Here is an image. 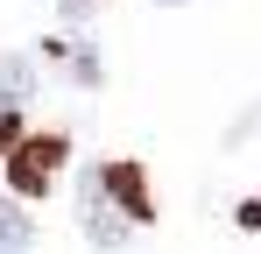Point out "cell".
<instances>
[{
    "label": "cell",
    "mask_w": 261,
    "mask_h": 254,
    "mask_svg": "<svg viewBox=\"0 0 261 254\" xmlns=\"http://www.w3.org/2000/svg\"><path fill=\"white\" fill-rule=\"evenodd\" d=\"M57 169H64V134H21L14 156H7V184H14L21 198H43Z\"/></svg>",
    "instance_id": "cell-1"
},
{
    "label": "cell",
    "mask_w": 261,
    "mask_h": 254,
    "mask_svg": "<svg viewBox=\"0 0 261 254\" xmlns=\"http://www.w3.org/2000/svg\"><path fill=\"white\" fill-rule=\"evenodd\" d=\"M78 219H85V240H92L99 254H120V247L134 240V219L92 184V169H85V184H78Z\"/></svg>",
    "instance_id": "cell-2"
},
{
    "label": "cell",
    "mask_w": 261,
    "mask_h": 254,
    "mask_svg": "<svg viewBox=\"0 0 261 254\" xmlns=\"http://www.w3.org/2000/svg\"><path fill=\"white\" fill-rule=\"evenodd\" d=\"M92 184L127 212L134 226H148V219H155V198H148V184H141V169H134V163H99V169H92Z\"/></svg>",
    "instance_id": "cell-3"
},
{
    "label": "cell",
    "mask_w": 261,
    "mask_h": 254,
    "mask_svg": "<svg viewBox=\"0 0 261 254\" xmlns=\"http://www.w3.org/2000/svg\"><path fill=\"white\" fill-rule=\"evenodd\" d=\"M36 92V64L29 57H0V120H14Z\"/></svg>",
    "instance_id": "cell-4"
},
{
    "label": "cell",
    "mask_w": 261,
    "mask_h": 254,
    "mask_svg": "<svg viewBox=\"0 0 261 254\" xmlns=\"http://www.w3.org/2000/svg\"><path fill=\"white\" fill-rule=\"evenodd\" d=\"M29 240H36L29 212H21V205H0V254H29Z\"/></svg>",
    "instance_id": "cell-5"
},
{
    "label": "cell",
    "mask_w": 261,
    "mask_h": 254,
    "mask_svg": "<svg viewBox=\"0 0 261 254\" xmlns=\"http://www.w3.org/2000/svg\"><path fill=\"white\" fill-rule=\"evenodd\" d=\"M163 7H184V0H163Z\"/></svg>",
    "instance_id": "cell-6"
}]
</instances>
